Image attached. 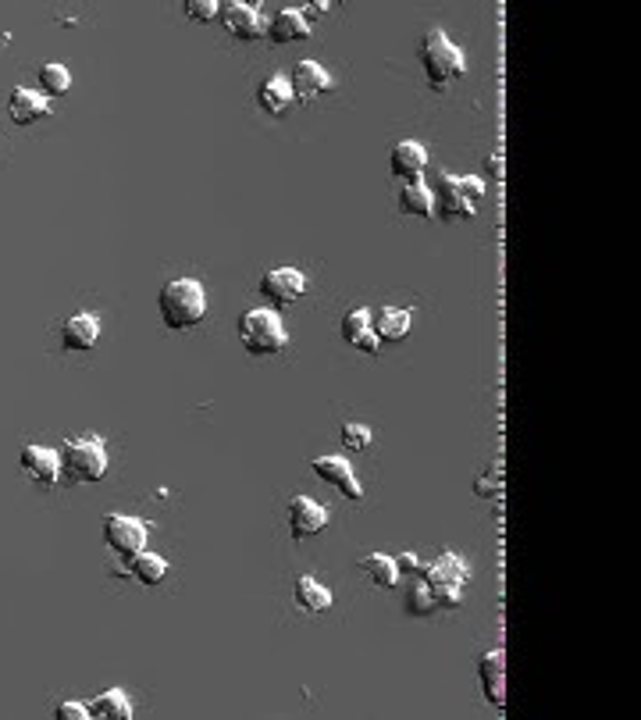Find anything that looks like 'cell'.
<instances>
[{
    "instance_id": "19",
    "label": "cell",
    "mask_w": 641,
    "mask_h": 720,
    "mask_svg": "<svg viewBox=\"0 0 641 720\" xmlns=\"http://www.w3.org/2000/svg\"><path fill=\"white\" fill-rule=\"evenodd\" d=\"M257 100H260V107L268 111V115H285L289 107L296 104V93H293V82H289V75H271V79H264V86H260V93H257Z\"/></svg>"
},
{
    "instance_id": "6",
    "label": "cell",
    "mask_w": 641,
    "mask_h": 720,
    "mask_svg": "<svg viewBox=\"0 0 641 720\" xmlns=\"http://www.w3.org/2000/svg\"><path fill=\"white\" fill-rule=\"evenodd\" d=\"M481 197H485V179L478 175H442L435 189V207L446 218H474Z\"/></svg>"
},
{
    "instance_id": "12",
    "label": "cell",
    "mask_w": 641,
    "mask_h": 720,
    "mask_svg": "<svg viewBox=\"0 0 641 720\" xmlns=\"http://www.w3.org/2000/svg\"><path fill=\"white\" fill-rule=\"evenodd\" d=\"M221 25L236 40H260V36L268 33V18L260 15L257 8H250V4H239V0L221 8Z\"/></svg>"
},
{
    "instance_id": "27",
    "label": "cell",
    "mask_w": 641,
    "mask_h": 720,
    "mask_svg": "<svg viewBox=\"0 0 641 720\" xmlns=\"http://www.w3.org/2000/svg\"><path fill=\"white\" fill-rule=\"evenodd\" d=\"M40 86H43V97H65L68 90H72V72H68L65 65H57V61H47V65L40 68Z\"/></svg>"
},
{
    "instance_id": "24",
    "label": "cell",
    "mask_w": 641,
    "mask_h": 720,
    "mask_svg": "<svg viewBox=\"0 0 641 720\" xmlns=\"http://www.w3.org/2000/svg\"><path fill=\"white\" fill-rule=\"evenodd\" d=\"M293 592H296L300 610H307V614H325V610H332V592H328L317 578H310V574H303V578L296 581Z\"/></svg>"
},
{
    "instance_id": "4",
    "label": "cell",
    "mask_w": 641,
    "mask_h": 720,
    "mask_svg": "<svg viewBox=\"0 0 641 720\" xmlns=\"http://www.w3.org/2000/svg\"><path fill=\"white\" fill-rule=\"evenodd\" d=\"M417 574L428 581V589H431V596H435V606H439V610H456V606L463 603L467 581H471V567H467L463 557H456V553H442L439 560L421 564Z\"/></svg>"
},
{
    "instance_id": "20",
    "label": "cell",
    "mask_w": 641,
    "mask_h": 720,
    "mask_svg": "<svg viewBox=\"0 0 641 720\" xmlns=\"http://www.w3.org/2000/svg\"><path fill=\"white\" fill-rule=\"evenodd\" d=\"M410 321H414V314L406 307H382L374 318V336H378V343H403L410 336Z\"/></svg>"
},
{
    "instance_id": "23",
    "label": "cell",
    "mask_w": 641,
    "mask_h": 720,
    "mask_svg": "<svg viewBox=\"0 0 641 720\" xmlns=\"http://www.w3.org/2000/svg\"><path fill=\"white\" fill-rule=\"evenodd\" d=\"M90 717L97 720H132V703L122 688H107L90 703Z\"/></svg>"
},
{
    "instance_id": "21",
    "label": "cell",
    "mask_w": 641,
    "mask_h": 720,
    "mask_svg": "<svg viewBox=\"0 0 641 720\" xmlns=\"http://www.w3.org/2000/svg\"><path fill=\"white\" fill-rule=\"evenodd\" d=\"M310 33V25H307V18L300 15V8H282L275 18H268V40L271 43H289V40H303V36Z\"/></svg>"
},
{
    "instance_id": "15",
    "label": "cell",
    "mask_w": 641,
    "mask_h": 720,
    "mask_svg": "<svg viewBox=\"0 0 641 720\" xmlns=\"http://www.w3.org/2000/svg\"><path fill=\"white\" fill-rule=\"evenodd\" d=\"M389 168L396 179H406V182H417L424 179V172H428V150L421 147V143L414 140H403L392 147L389 154Z\"/></svg>"
},
{
    "instance_id": "22",
    "label": "cell",
    "mask_w": 641,
    "mask_h": 720,
    "mask_svg": "<svg viewBox=\"0 0 641 720\" xmlns=\"http://www.w3.org/2000/svg\"><path fill=\"white\" fill-rule=\"evenodd\" d=\"M399 207H403L406 214H414V218H428V214L435 211V189L424 179L406 182V186L399 189Z\"/></svg>"
},
{
    "instance_id": "33",
    "label": "cell",
    "mask_w": 641,
    "mask_h": 720,
    "mask_svg": "<svg viewBox=\"0 0 641 720\" xmlns=\"http://www.w3.org/2000/svg\"><path fill=\"white\" fill-rule=\"evenodd\" d=\"M325 11H328V4H325V0H321V4H307V8H300V15L307 18V25H314L317 18L325 15Z\"/></svg>"
},
{
    "instance_id": "32",
    "label": "cell",
    "mask_w": 641,
    "mask_h": 720,
    "mask_svg": "<svg viewBox=\"0 0 641 720\" xmlns=\"http://www.w3.org/2000/svg\"><path fill=\"white\" fill-rule=\"evenodd\" d=\"M396 567H399V574H417L421 571V560H417V553H399Z\"/></svg>"
},
{
    "instance_id": "30",
    "label": "cell",
    "mask_w": 641,
    "mask_h": 720,
    "mask_svg": "<svg viewBox=\"0 0 641 720\" xmlns=\"http://www.w3.org/2000/svg\"><path fill=\"white\" fill-rule=\"evenodd\" d=\"M182 11H186L193 22H211V18L221 15V4H214V0H186Z\"/></svg>"
},
{
    "instance_id": "34",
    "label": "cell",
    "mask_w": 641,
    "mask_h": 720,
    "mask_svg": "<svg viewBox=\"0 0 641 720\" xmlns=\"http://www.w3.org/2000/svg\"><path fill=\"white\" fill-rule=\"evenodd\" d=\"M474 492H478V496H495V492H499V485L488 482V478H478V482H474Z\"/></svg>"
},
{
    "instance_id": "25",
    "label": "cell",
    "mask_w": 641,
    "mask_h": 720,
    "mask_svg": "<svg viewBox=\"0 0 641 720\" xmlns=\"http://www.w3.org/2000/svg\"><path fill=\"white\" fill-rule=\"evenodd\" d=\"M129 571L136 581H143V585H161L164 578H168V560L157 557V553H147V549H139L136 557L129 560Z\"/></svg>"
},
{
    "instance_id": "14",
    "label": "cell",
    "mask_w": 641,
    "mask_h": 720,
    "mask_svg": "<svg viewBox=\"0 0 641 720\" xmlns=\"http://www.w3.org/2000/svg\"><path fill=\"white\" fill-rule=\"evenodd\" d=\"M478 678L481 688H485V699L492 706L503 710L506 706V653L503 649H492L478 660Z\"/></svg>"
},
{
    "instance_id": "10",
    "label": "cell",
    "mask_w": 641,
    "mask_h": 720,
    "mask_svg": "<svg viewBox=\"0 0 641 720\" xmlns=\"http://www.w3.org/2000/svg\"><path fill=\"white\" fill-rule=\"evenodd\" d=\"M18 460H22V471L29 478H33L40 489H50V485H57V478L65 475L61 471V453L50 450V446H36V442H25L22 453H18Z\"/></svg>"
},
{
    "instance_id": "31",
    "label": "cell",
    "mask_w": 641,
    "mask_h": 720,
    "mask_svg": "<svg viewBox=\"0 0 641 720\" xmlns=\"http://www.w3.org/2000/svg\"><path fill=\"white\" fill-rule=\"evenodd\" d=\"M54 720H90V706L75 703V699H68V703H57L54 706Z\"/></svg>"
},
{
    "instance_id": "2",
    "label": "cell",
    "mask_w": 641,
    "mask_h": 720,
    "mask_svg": "<svg viewBox=\"0 0 641 720\" xmlns=\"http://www.w3.org/2000/svg\"><path fill=\"white\" fill-rule=\"evenodd\" d=\"M236 332L243 350L253 353V357H275V353H282L285 343H289L282 314L271 311V307H253V311H246L243 318H239Z\"/></svg>"
},
{
    "instance_id": "29",
    "label": "cell",
    "mask_w": 641,
    "mask_h": 720,
    "mask_svg": "<svg viewBox=\"0 0 641 720\" xmlns=\"http://www.w3.org/2000/svg\"><path fill=\"white\" fill-rule=\"evenodd\" d=\"M342 446L346 450H367L371 446V428L360 425V421H346L342 425Z\"/></svg>"
},
{
    "instance_id": "16",
    "label": "cell",
    "mask_w": 641,
    "mask_h": 720,
    "mask_svg": "<svg viewBox=\"0 0 641 720\" xmlns=\"http://www.w3.org/2000/svg\"><path fill=\"white\" fill-rule=\"evenodd\" d=\"M100 343V318L97 314H72L61 325V346L72 353H86Z\"/></svg>"
},
{
    "instance_id": "11",
    "label": "cell",
    "mask_w": 641,
    "mask_h": 720,
    "mask_svg": "<svg viewBox=\"0 0 641 720\" xmlns=\"http://www.w3.org/2000/svg\"><path fill=\"white\" fill-rule=\"evenodd\" d=\"M285 517H289L293 539H314L328 528V510L310 496H293L289 507H285Z\"/></svg>"
},
{
    "instance_id": "1",
    "label": "cell",
    "mask_w": 641,
    "mask_h": 720,
    "mask_svg": "<svg viewBox=\"0 0 641 720\" xmlns=\"http://www.w3.org/2000/svg\"><path fill=\"white\" fill-rule=\"evenodd\" d=\"M157 311H161V321L171 332H186V328L200 325L207 318V289L196 279L164 282L161 296H157Z\"/></svg>"
},
{
    "instance_id": "7",
    "label": "cell",
    "mask_w": 641,
    "mask_h": 720,
    "mask_svg": "<svg viewBox=\"0 0 641 720\" xmlns=\"http://www.w3.org/2000/svg\"><path fill=\"white\" fill-rule=\"evenodd\" d=\"M104 542H107V549L118 553V557L132 560L139 549L147 546V524L129 514H107L104 517Z\"/></svg>"
},
{
    "instance_id": "13",
    "label": "cell",
    "mask_w": 641,
    "mask_h": 720,
    "mask_svg": "<svg viewBox=\"0 0 641 720\" xmlns=\"http://www.w3.org/2000/svg\"><path fill=\"white\" fill-rule=\"evenodd\" d=\"M8 115L15 125H33L40 122V118H50L54 115V104H50V97H43L40 90H29V86H15L8 97Z\"/></svg>"
},
{
    "instance_id": "5",
    "label": "cell",
    "mask_w": 641,
    "mask_h": 720,
    "mask_svg": "<svg viewBox=\"0 0 641 720\" xmlns=\"http://www.w3.org/2000/svg\"><path fill=\"white\" fill-rule=\"evenodd\" d=\"M57 453H61V471L72 482H100L107 475V450L104 439H97V435L68 439Z\"/></svg>"
},
{
    "instance_id": "35",
    "label": "cell",
    "mask_w": 641,
    "mask_h": 720,
    "mask_svg": "<svg viewBox=\"0 0 641 720\" xmlns=\"http://www.w3.org/2000/svg\"><path fill=\"white\" fill-rule=\"evenodd\" d=\"M499 161H503V157H499V154H492V175H499V172H503V164H499Z\"/></svg>"
},
{
    "instance_id": "28",
    "label": "cell",
    "mask_w": 641,
    "mask_h": 720,
    "mask_svg": "<svg viewBox=\"0 0 641 720\" xmlns=\"http://www.w3.org/2000/svg\"><path fill=\"white\" fill-rule=\"evenodd\" d=\"M406 610L414 617H428L431 610H439V606H435V596H431V589H428V581H424L421 574H417V581L406 589Z\"/></svg>"
},
{
    "instance_id": "3",
    "label": "cell",
    "mask_w": 641,
    "mask_h": 720,
    "mask_svg": "<svg viewBox=\"0 0 641 720\" xmlns=\"http://www.w3.org/2000/svg\"><path fill=\"white\" fill-rule=\"evenodd\" d=\"M417 54H421V68L435 90H442V86H449V82L467 75V58H463V50L456 47L442 29H428Z\"/></svg>"
},
{
    "instance_id": "26",
    "label": "cell",
    "mask_w": 641,
    "mask_h": 720,
    "mask_svg": "<svg viewBox=\"0 0 641 720\" xmlns=\"http://www.w3.org/2000/svg\"><path fill=\"white\" fill-rule=\"evenodd\" d=\"M360 571L367 574V578L378 585V589H392L399 581V567L392 557H385V553H367L364 560H360Z\"/></svg>"
},
{
    "instance_id": "17",
    "label": "cell",
    "mask_w": 641,
    "mask_h": 720,
    "mask_svg": "<svg viewBox=\"0 0 641 720\" xmlns=\"http://www.w3.org/2000/svg\"><path fill=\"white\" fill-rule=\"evenodd\" d=\"M289 82H293L296 100H314L332 90V75H328L325 65H317V61H300V65L293 68V75H289Z\"/></svg>"
},
{
    "instance_id": "9",
    "label": "cell",
    "mask_w": 641,
    "mask_h": 720,
    "mask_svg": "<svg viewBox=\"0 0 641 720\" xmlns=\"http://www.w3.org/2000/svg\"><path fill=\"white\" fill-rule=\"evenodd\" d=\"M307 293V275L300 268H275L260 279V296L275 307H289Z\"/></svg>"
},
{
    "instance_id": "8",
    "label": "cell",
    "mask_w": 641,
    "mask_h": 720,
    "mask_svg": "<svg viewBox=\"0 0 641 720\" xmlns=\"http://www.w3.org/2000/svg\"><path fill=\"white\" fill-rule=\"evenodd\" d=\"M310 471H314L321 482L332 485V489H339L346 500H353V503L364 500V485H360L357 471H353V464H349L346 457H339V453H332V457H317L314 464H310Z\"/></svg>"
},
{
    "instance_id": "18",
    "label": "cell",
    "mask_w": 641,
    "mask_h": 720,
    "mask_svg": "<svg viewBox=\"0 0 641 720\" xmlns=\"http://www.w3.org/2000/svg\"><path fill=\"white\" fill-rule=\"evenodd\" d=\"M342 339H346L353 350L360 353H378V336H374V321H371V311H364V307H357V311H349L346 318H342Z\"/></svg>"
}]
</instances>
